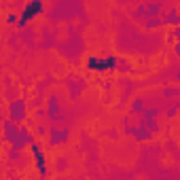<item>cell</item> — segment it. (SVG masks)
<instances>
[{"label": "cell", "mask_w": 180, "mask_h": 180, "mask_svg": "<svg viewBox=\"0 0 180 180\" xmlns=\"http://www.w3.org/2000/svg\"><path fill=\"white\" fill-rule=\"evenodd\" d=\"M34 11H40V4H38V2L30 4V9H25V11H23V17H32V13H34Z\"/></svg>", "instance_id": "6da1fadb"}]
</instances>
